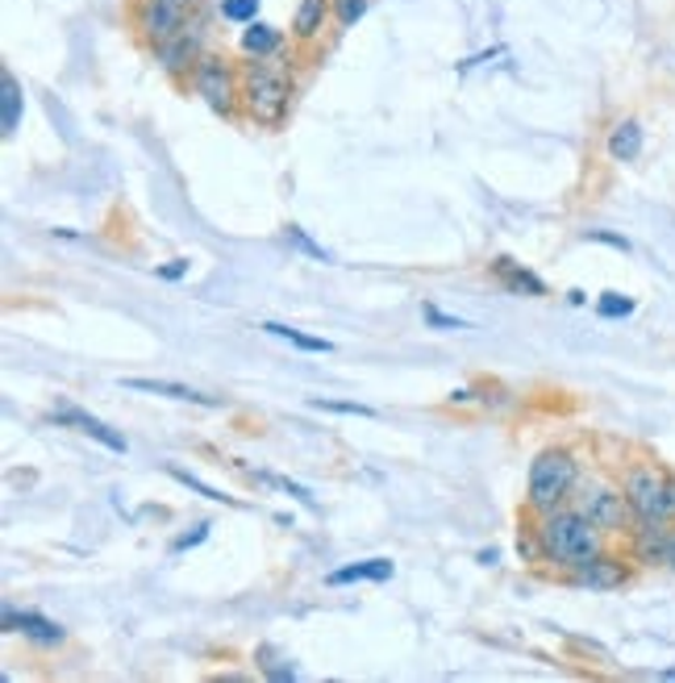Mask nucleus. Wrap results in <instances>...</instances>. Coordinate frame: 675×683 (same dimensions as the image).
Instances as JSON below:
<instances>
[{
  "label": "nucleus",
  "instance_id": "1",
  "mask_svg": "<svg viewBox=\"0 0 675 683\" xmlns=\"http://www.w3.org/2000/svg\"><path fill=\"white\" fill-rule=\"evenodd\" d=\"M538 546H542L546 563L563 566V571H580L605 554V529L592 525L580 509H555L538 525Z\"/></svg>",
  "mask_w": 675,
  "mask_h": 683
},
{
  "label": "nucleus",
  "instance_id": "2",
  "mask_svg": "<svg viewBox=\"0 0 675 683\" xmlns=\"http://www.w3.org/2000/svg\"><path fill=\"white\" fill-rule=\"evenodd\" d=\"M242 109L255 125H267L276 130L284 125L288 109H292V80L288 71L272 68L267 59H251L242 68Z\"/></svg>",
  "mask_w": 675,
  "mask_h": 683
},
{
  "label": "nucleus",
  "instance_id": "3",
  "mask_svg": "<svg viewBox=\"0 0 675 683\" xmlns=\"http://www.w3.org/2000/svg\"><path fill=\"white\" fill-rule=\"evenodd\" d=\"M580 484V463L571 450H542L530 467V509L538 517L563 509V500H571Z\"/></svg>",
  "mask_w": 675,
  "mask_h": 683
},
{
  "label": "nucleus",
  "instance_id": "4",
  "mask_svg": "<svg viewBox=\"0 0 675 683\" xmlns=\"http://www.w3.org/2000/svg\"><path fill=\"white\" fill-rule=\"evenodd\" d=\"M634 521H675V475L659 463H634L622 479Z\"/></svg>",
  "mask_w": 675,
  "mask_h": 683
},
{
  "label": "nucleus",
  "instance_id": "5",
  "mask_svg": "<svg viewBox=\"0 0 675 683\" xmlns=\"http://www.w3.org/2000/svg\"><path fill=\"white\" fill-rule=\"evenodd\" d=\"M196 4H201V0H134V4H130V22H134V29H138L142 38L150 42V50H155V47H164L167 38H176V34L192 22Z\"/></svg>",
  "mask_w": 675,
  "mask_h": 683
},
{
  "label": "nucleus",
  "instance_id": "6",
  "mask_svg": "<svg viewBox=\"0 0 675 683\" xmlns=\"http://www.w3.org/2000/svg\"><path fill=\"white\" fill-rule=\"evenodd\" d=\"M192 88L196 96H205L213 113L230 118L242 105V71H233L221 54H201V63L192 68Z\"/></svg>",
  "mask_w": 675,
  "mask_h": 683
},
{
  "label": "nucleus",
  "instance_id": "7",
  "mask_svg": "<svg viewBox=\"0 0 675 683\" xmlns=\"http://www.w3.org/2000/svg\"><path fill=\"white\" fill-rule=\"evenodd\" d=\"M576 509H580L592 525H601L605 534L626 529L629 517H634L626 492H622V488H613V484H583V492L576 496Z\"/></svg>",
  "mask_w": 675,
  "mask_h": 683
},
{
  "label": "nucleus",
  "instance_id": "8",
  "mask_svg": "<svg viewBox=\"0 0 675 683\" xmlns=\"http://www.w3.org/2000/svg\"><path fill=\"white\" fill-rule=\"evenodd\" d=\"M201 22H188L176 38H167L164 47H155V59H159V68L167 71V75H184V71H192L196 63H201Z\"/></svg>",
  "mask_w": 675,
  "mask_h": 683
},
{
  "label": "nucleus",
  "instance_id": "9",
  "mask_svg": "<svg viewBox=\"0 0 675 683\" xmlns=\"http://www.w3.org/2000/svg\"><path fill=\"white\" fill-rule=\"evenodd\" d=\"M672 534V521H638V529H634V559L638 563H667Z\"/></svg>",
  "mask_w": 675,
  "mask_h": 683
},
{
  "label": "nucleus",
  "instance_id": "10",
  "mask_svg": "<svg viewBox=\"0 0 675 683\" xmlns=\"http://www.w3.org/2000/svg\"><path fill=\"white\" fill-rule=\"evenodd\" d=\"M50 422H59V425H75L80 434H88V438H96L100 447H109V450H117V454H125V438L117 434V429H109L105 422H96L93 413H84V408H55L50 413Z\"/></svg>",
  "mask_w": 675,
  "mask_h": 683
},
{
  "label": "nucleus",
  "instance_id": "11",
  "mask_svg": "<svg viewBox=\"0 0 675 683\" xmlns=\"http://www.w3.org/2000/svg\"><path fill=\"white\" fill-rule=\"evenodd\" d=\"M4 630L9 634H25L29 642H43V646H55V642H63V625H55L50 617L43 613H29V609H4Z\"/></svg>",
  "mask_w": 675,
  "mask_h": 683
},
{
  "label": "nucleus",
  "instance_id": "12",
  "mask_svg": "<svg viewBox=\"0 0 675 683\" xmlns=\"http://www.w3.org/2000/svg\"><path fill=\"white\" fill-rule=\"evenodd\" d=\"M492 276L501 280L505 292L513 296H546V283L538 280L534 271H526L521 263H513L509 255H501V259H492Z\"/></svg>",
  "mask_w": 675,
  "mask_h": 683
},
{
  "label": "nucleus",
  "instance_id": "13",
  "mask_svg": "<svg viewBox=\"0 0 675 683\" xmlns=\"http://www.w3.org/2000/svg\"><path fill=\"white\" fill-rule=\"evenodd\" d=\"M125 388L134 392H150V397H171V401H184V404H201V408H217L221 397H205L196 388H184V383H171V379H121Z\"/></svg>",
  "mask_w": 675,
  "mask_h": 683
},
{
  "label": "nucleus",
  "instance_id": "14",
  "mask_svg": "<svg viewBox=\"0 0 675 683\" xmlns=\"http://www.w3.org/2000/svg\"><path fill=\"white\" fill-rule=\"evenodd\" d=\"M396 566L388 559H363V563H350V566H338V571H329L326 584L329 588H347V584H384V580H393Z\"/></svg>",
  "mask_w": 675,
  "mask_h": 683
},
{
  "label": "nucleus",
  "instance_id": "15",
  "mask_svg": "<svg viewBox=\"0 0 675 683\" xmlns=\"http://www.w3.org/2000/svg\"><path fill=\"white\" fill-rule=\"evenodd\" d=\"M329 13H334L329 0H301L297 13H292V38L297 42H317L329 22Z\"/></svg>",
  "mask_w": 675,
  "mask_h": 683
},
{
  "label": "nucleus",
  "instance_id": "16",
  "mask_svg": "<svg viewBox=\"0 0 675 683\" xmlns=\"http://www.w3.org/2000/svg\"><path fill=\"white\" fill-rule=\"evenodd\" d=\"M571 575H576V584H583V588H622L626 584V563L601 554V559H592V563L571 571Z\"/></svg>",
  "mask_w": 675,
  "mask_h": 683
},
{
  "label": "nucleus",
  "instance_id": "17",
  "mask_svg": "<svg viewBox=\"0 0 675 683\" xmlns=\"http://www.w3.org/2000/svg\"><path fill=\"white\" fill-rule=\"evenodd\" d=\"M608 155L617 163H634L642 155V125L634 118H622L613 130H608Z\"/></svg>",
  "mask_w": 675,
  "mask_h": 683
},
{
  "label": "nucleus",
  "instance_id": "18",
  "mask_svg": "<svg viewBox=\"0 0 675 683\" xmlns=\"http://www.w3.org/2000/svg\"><path fill=\"white\" fill-rule=\"evenodd\" d=\"M280 47H284V34L276 29V25L251 22L246 29H242V54H251V59H272Z\"/></svg>",
  "mask_w": 675,
  "mask_h": 683
},
{
  "label": "nucleus",
  "instance_id": "19",
  "mask_svg": "<svg viewBox=\"0 0 675 683\" xmlns=\"http://www.w3.org/2000/svg\"><path fill=\"white\" fill-rule=\"evenodd\" d=\"M0 105H4V113H0L4 138H13V134H17V125H22V84H17V75H13V71H4V75H0Z\"/></svg>",
  "mask_w": 675,
  "mask_h": 683
},
{
  "label": "nucleus",
  "instance_id": "20",
  "mask_svg": "<svg viewBox=\"0 0 675 683\" xmlns=\"http://www.w3.org/2000/svg\"><path fill=\"white\" fill-rule=\"evenodd\" d=\"M263 330L284 338V342H292V346H301V351H309V354H329L334 351V342H326V338H313V333H301V330H292V326H280V321H267Z\"/></svg>",
  "mask_w": 675,
  "mask_h": 683
},
{
  "label": "nucleus",
  "instance_id": "21",
  "mask_svg": "<svg viewBox=\"0 0 675 683\" xmlns=\"http://www.w3.org/2000/svg\"><path fill=\"white\" fill-rule=\"evenodd\" d=\"M221 17L233 25H251L258 17V0H221Z\"/></svg>",
  "mask_w": 675,
  "mask_h": 683
},
{
  "label": "nucleus",
  "instance_id": "22",
  "mask_svg": "<svg viewBox=\"0 0 675 683\" xmlns=\"http://www.w3.org/2000/svg\"><path fill=\"white\" fill-rule=\"evenodd\" d=\"M329 4H334V22L342 25V29H350V25L372 9V0H329Z\"/></svg>",
  "mask_w": 675,
  "mask_h": 683
},
{
  "label": "nucleus",
  "instance_id": "23",
  "mask_svg": "<svg viewBox=\"0 0 675 683\" xmlns=\"http://www.w3.org/2000/svg\"><path fill=\"white\" fill-rule=\"evenodd\" d=\"M167 475H171V479H180V484H188V488H192V492H201V496H205V500H221V504H238V500H233V496L217 492V488H209V484H201V479H196V475L180 472V467H167Z\"/></svg>",
  "mask_w": 675,
  "mask_h": 683
},
{
  "label": "nucleus",
  "instance_id": "24",
  "mask_svg": "<svg viewBox=\"0 0 675 683\" xmlns=\"http://www.w3.org/2000/svg\"><path fill=\"white\" fill-rule=\"evenodd\" d=\"M596 313H601V317H629V313H634V301L622 296V292H605V296L596 301Z\"/></svg>",
  "mask_w": 675,
  "mask_h": 683
},
{
  "label": "nucleus",
  "instance_id": "25",
  "mask_svg": "<svg viewBox=\"0 0 675 683\" xmlns=\"http://www.w3.org/2000/svg\"><path fill=\"white\" fill-rule=\"evenodd\" d=\"M313 408H322V413H350V417H375V408L354 401H313Z\"/></svg>",
  "mask_w": 675,
  "mask_h": 683
},
{
  "label": "nucleus",
  "instance_id": "26",
  "mask_svg": "<svg viewBox=\"0 0 675 683\" xmlns=\"http://www.w3.org/2000/svg\"><path fill=\"white\" fill-rule=\"evenodd\" d=\"M288 237H292V242L301 246L304 255H313V259H322V263L329 259V255H326V251H322V246H317V242H309V237H304V230H301V225H288Z\"/></svg>",
  "mask_w": 675,
  "mask_h": 683
},
{
  "label": "nucleus",
  "instance_id": "27",
  "mask_svg": "<svg viewBox=\"0 0 675 683\" xmlns=\"http://www.w3.org/2000/svg\"><path fill=\"white\" fill-rule=\"evenodd\" d=\"M425 321H430V326H438V330H463V321H459V317H446V313H438L434 305H425Z\"/></svg>",
  "mask_w": 675,
  "mask_h": 683
},
{
  "label": "nucleus",
  "instance_id": "28",
  "mask_svg": "<svg viewBox=\"0 0 675 683\" xmlns=\"http://www.w3.org/2000/svg\"><path fill=\"white\" fill-rule=\"evenodd\" d=\"M205 538H209V521H201V525H196V534H184V538H180V542L171 546V554H184L188 546L205 542Z\"/></svg>",
  "mask_w": 675,
  "mask_h": 683
},
{
  "label": "nucleus",
  "instance_id": "29",
  "mask_svg": "<svg viewBox=\"0 0 675 683\" xmlns=\"http://www.w3.org/2000/svg\"><path fill=\"white\" fill-rule=\"evenodd\" d=\"M588 242H605V246H617V251H629V242L622 234H605V230H588Z\"/></svg>",
  "mask_w": 675,
  "mask_h": 683
},
{
  "label": "nucleus",
  "instance_id": "30",
  "mask_svg": "<svg viewBox=\"0 0 675 683\" xmlns=\"http://www.w3.org/2000/svg\"><path fill=\"white\" fill-rule=\"evenodd\" d=\"M159 276H164V280H180V276H188V259H171L167 267H159Z\"/></svg>",
  "mask_w": 675,
  "mask_h": 683
},
{
  "label": "nucleus",
  "instance_id": "31",
  "mask_svg": "<svg viewBox=\"0 0 675 683\" xmlns=\"http://www.w3.org/2000/svg\"><path fill=\"white\" fill-rule=\"evenodd\" d=\"M667 563L675 566V534H672V554H667Z\"/></svg>",
  "mask_w": 675,
  "mask_h": 683
}]
</instances>
